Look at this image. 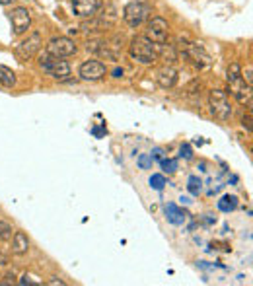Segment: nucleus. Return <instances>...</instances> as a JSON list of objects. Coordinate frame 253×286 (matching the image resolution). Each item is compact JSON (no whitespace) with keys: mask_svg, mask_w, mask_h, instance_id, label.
Here are the masks:
<instances>
[{"mask_svg":"<svg viewBox=\"0 0 253 286\" xmlns=\"http://www.w3.org/2000/svg\"><path fill=\"white\" fill-rule=\"evenodd\" d=\"M179 203H181V205H189V203H191V198H189V197H179Z\"/></svg>","mask_w":253,"mask_h":286,"instance_id":"obj_32","label":"nucleus"},{"mask_svg":"<svg viewBox=\"0 0 253 286\" xmlns=\"http://www.w3.org/2000/svg\"><path fill=\"white\" fill-rule=\"evenodd\" d=\"M164 214H165V218H167V222H170V224H174V226H181V224H185V220H187V216H189L185 210H181L179 207H176L174 203L165 205Z\"/></svg>","mask_w":253,"mask_h":286,"instance_id":"obj_14","label":"nucleus"},{"mask_svg":"<svg viewBox=\"0 0 253 286\" xmlns=\"http://www.w3.org/2000/svg\"><path fill=\"white\" fill-rule=\"evenodd\" d=\"M107 74V68L99 61H84L78 68V76L86 82H96Z\"/></svg>","mask_w":253,"mask_h":286,"instance_id":"obj_8","label":"nucleus"},{"mask_svg":"<svg viewBox=\"0 0 253 286\" xmlns=\"http://www.w3.org/2000/svg\"><path fill=\"white\" fill-rule=\"evenodd\" d=\"M16 72L8 68V66H0V84L2 86H6V88H12V86H16Z\"/></svg>","mask_w":253,"mask_h":286,"instance_id":"obj_16","label":"nucleus"},{"mask_svg":"<svg viewBox=\"0 0 253 286\" xmlns=\"http://www.w3.org/2000/svg\"><path fill=\"white\" fill-rule=\"evenodd\" d=\"M176 49L187 59L189 63H193V65L199 66V68L210 66V63H212V59H210V55L205 51V47L201 43H197V41H189L187 37H179Z\"/></svg>","mask_w":253,"mask_h":286,"instance_id":"obj_2","label":"nucleus"},{"mask_svg":"<svg viewBox=\"0 0 253 286\" xmlns=\"http://www.w3.org/2000/svg\"><path fill=\"white\" fill-rule=\"evenodd\" d=\"M10 22H12V27H14V33L16 35H22L30 30V25H32V14L27 8H23V6H18V8H14L10 12Z\"/></svg>","mask_w":253,"mask_h":286,"instance_id":"obj_10","label":"nucleus"},{"mask_svg":"<svg viewBox=\"0 0 253 286\" xmlns=\"http://www.w3.org/2000/svg\"><path fill=\"white\" fill-rule=\"evenodd\" d=\"M242 125H243V129H245V131H247V132H251V113H247V115H243Z\"/></svg>","mask_w":253,"mask_h":286,"instance_id":"obj_27","label":"nucleus"},{"mask_svg":"<svg viewBox=\"0 0 253 286\" xmlns=\"http://www.w3.org/2000/svg\"><path fill=\"white\" fill-rule=\"evenodd\" d=\"M148 18H150V6L148 4H144V2H131V4L125 6L123 20L127 22L129 27H138Z\"/></svg>","mask_w":253,"mask_h":286,"instance_id":"obj_5","label":"nucleus"},{"mask_svg":"<svg viewBox=\"0 0 253 286\" xmlns=\"http://www.w3.org/2000/svg\"><path fill=\"white\" fill-rule=\"evenodd\" d=\"M232 88V94H234V98L238 99L242 105H247V107H251V99H253V92H251V86H247L245 82H243L242 78L238 80V82H234L230 84Z\"/></svg>","mask_w":253,"mask_h":286,"instance_id":"obj_12","label":"nucleus"},{"mask_svg":"<svg viewBox=\"0 0 253 286\" xmlns=\"http://www.w3.org/2000/svg\"><path fill=\"white\" fill-rule=\"evenodd\" d=\"M167 33H170V25L165 22L164 18H152L148 25H146V37L154 43H165L167 39Z\"/></svg>","mask_w":253,"mask_h":286,"instance_id":"obj_9","label":"nucleus"},{"mask_svg":"<svg viewBox=\"0 0 253 286\" xmlns=\"http://www.w3.org/2000/svg\"><path fill=\"white\" fill-rule=\"evenodd\" d=\"M12 236V226L8 222L0 220V240H8Z\"/></svg>","mask_w":253,"mask_h":286,"instance_id":"obj_23","label":"nucleus"},{"mask_svg":"<svg viewBox=\"0 0 253 286\" xmlns=\"http://www.w3.org/2000/svg\"><path fill=\"white\" fill-rule=\"evenodd\" d=\"M177 167H179V162L176 158H167V160H162V169L165 174H176Z\"/></svg>","mask_w":253,"mask_h":286,"instance_id":"obj_20","label":"nucleus"},{"mask_svg":"<svg viewBox=\"0 0 253 286\" xmlns=\"http://www.w3.org/2000/svg\"><path fill=\"white\" fill-rule=\"evenodd\" d=\"M242 80L247 84V86H251L253 84V66L251 65L245 66V70L242 68Z\"/></svg>","mask_w":253,"mask_h":286,"instance_id":"obj_24","label":"nucleus"},{"mask_svg":"<svg viewBox=\"0 0 253 286\" xmlns=\"http://www.w3.org/2000/svg\"><path fill=\"white\" fill-rule=\"evenodd\" d=\"M30 249V240L23 232H16L12 238V253L16 255H25Z\"/></svg>","mask_w":253,"mask_h":286,"instance_id":"obj_15","label":"nucleus"},{"mask_svg":"<svg viewBox=\"0 0 253 286\" xmlns=\"http://www.w3.org/2000/svg\"><path fill=\"white\" fill-rule=\"evenodd\" d=\"M236 207H238V197L236 195H224L218 201V210H222V212H232V210H236Z\"/></svg>","mask_w":253,"mask_h":286,"instance_id":"obj_17","label":"nucleus"},{"mask_svg":"<svg viewBox=\"0 0 253 286\" xmlns=\"http://www.w3.org/2000/svg\"><path fill=\"white\" fill-rule=\"evenodd\" d=\"M47 53L57 59H66V56L76 55L78 47L76 43L70 39V37H53L49 43H47Z\"/></svg>","mask_w":253,"mask_h":286,"instance_id":"obj_6","label":"nucleus"},{"mask_svg":"<svg viewBox=\"0 0 253 286\" xmlns=\"http://www.w3.org/2000/svg\"><path fill=\"white\" fill-rule=\"evenodd\" d=\"M12 2H14V0H0L2 6H8V4H12Z\"/></svg>","mask_w":253,"mask_h":286,"instance_id":"obj_33","label":"nucleus"},{"mask_svg":"<svg viewBox=\"0 0 253 286\" xmlns=\"http://www.w3.org/2000/svg\"><path fill=\"white\" fill-rule=\"evenodd\" d=\"M123 76V70L121 68H115V70H113V78H121Z\"/></svg>","mask_w":253,"mask_h":286,"instance_id":"obj_31","label":"nucleus"},{"mask_svg":"<svg viewBox=\"0 0 253 286\" xmlns=\"http://www.w3.org/2000/svg\"><path fill=\"white\" fill-rule=\"evenodd\" d=\"M150 156H152V160H154V158H162V156H164V150H162V148H154Z\"/></svg>","mask_w":253,"mask_h":286,"instance_id":"obj_29","label":"nucleus"},{"mask_svg":"<svg viewBox=\"0 0 253 286\" xmlns=\"http://www.w3.org/2000/svg\"><path fill=\"white\" fill-rule=\"evenodd\" d=\"M152 162H154V160H152L150 154H140L138 160H136V164H138L140 169H150V167H152Z\"/></svg>","mask_w":253,"mask_h":286,"instance_id":"obj_22","label":"nucleus"},{"mask_svg":"<svg viewBox=\"0 0 253 286\" xmlns=\"http://www.w3.org/2000/svg\"><path fill=\"white\" fill-rule=\"evenodd\" d=\"M20 284H39V282H35V280H32V276H22L20 278Z\"/></svg>","mask_w":253,"mask_h":286,"instance_id":"obj_28","label":"nucleus"},{"mask_svg":"<svg viewBox=\"0 0 253 286\" xmlns=\"http://www.w3.org/2000/svg\"><path fill=\"white\" fill-rule=\"evenodd\" d=\"M160 45L150 41L146 35H136L131 39L129 45V55L132 61L140 63V65H152L160 59Z\"/></svg>","mask_w":253,"mask_h":286,"instance_id":"obj_1","label":"nucleus"},{"mask_svg":"<svg viewBox=\"0 0 253 286\" xmlns=\"http://www.w3.org/2000/svg\"><path fill=\"white\" fill-rule=\"evenodd\" d=\"M187 189H189V193H191V195H195V197H197L199 193L203 191V181H201L197 176H191L187 179Z\"/></svg>","mask_w":253,"mask_h":286,"instance_id":"obj_19","label":"nucleus"},{"mask_svg":"<svg viewBox=\"0 0 253 286\" xmlns=\"http://www.w3.org/2000/svg\"><path fill=\"white\" fill-rule=\"evenodd\" d=\"M41 45H43L41 33H39V32H33L32 35H27V39H23L22 43L16 47V55H18V59H22V61L33 59V56L39 53Z\"/></svg>","mask_w":253,"mask_h":286,"instance_id":"obj_7","label":"nucleus"},{"mask_svg":"<svg viewBox=\"0 0 253 286\" xmlns=\"http://www.w3.org/2000/svg\"><path fill=\"white\" fill-rule=\"evenodd\" d=\"M187 92L189 94H199V92H201V82H199V80H193L187 86Z\"/></svg>","mask_w":253,"mask_h":286,"instance_id":"obj_26","label":"nucleus"},{"mask_svg":"<svg viewBox=\"0 0 253 286\" xmlns=\"http://www.w3.org/2000/svg\"><path fill=\"white\" fill-rule=\"evenodd\" d=\"M179 156L181 158H185V160H191L193 158V148H191V144H181V148H179Z\"/></svg>","mask_w":253,"mask_h":286,"instance_id":"obj_25","label":"nucleus"},{"mask_svg":"<svg viewBox=\"0 0 253 286\" xmlns=\"http://www.w3.org/2000/svg\"><path fill=\"white\" fill-rule=\"evenodd\" d=\"M101 8V0H72V10L78 18H96Z\"/></svg>","mask_w":253,"mask_h":286,"instance_id":"obj_11","label":"nucleus"},{"mask_svg":"<svg viewBox=\"0 0 253 286\" xmlns=\"http://www.w3.org/2000/svg\"><path fill=\"white\" fill-rule=\"evenodd\" d=\"M242 78V65L240 63H232L228 66V70H226V80H228V84H234V82H238Z\"/></svg>","mask_w":253,"mask_h":286,"instance_id":"obj_18","label":"nucleus"},{"mask_svg":"<svg viewBox=\"0 0 253 286\" xmlns=\"http://www.w3.org/2000/svg\"><path fill=\"white\" fill-rule=\"evenodd\" d=\"M47 284H53V286H65V282H63V280H57V278H53V280H49V282H47Z\"/></svg>","mask_w":253,"mask_h":286,"instance_id":"obj_30","label":"nucleus"},{"mask_svg":"<svg viewBox=\"0 0 253 286\" xmlns=\"http://www.w3.org/2000/svg\"><path fill=\"white\" fill-rule=\"evenodd\" d=\"M150 187L156 189V191H162L165 187V177L160 176V174H154V176L150 177Z\"/></svg>","mask_w":253,"mask_h":286,"instance_id":"obj_21","label":"nucleus"},{"mask_svg":"<svg viewBox=\"0 0 253 286\" xmlns=\"http://www.w3.org/2000/svg\"><path fill=\"white\" fill-rule=\"evenodd\" d=\"M209 107L210 113L218 119V121H228L232 117V105L228 94L222 90H212L209 94Z\"/></svg>","mask_w":253,"mask_h":286,"instance_id":"obj_3","label":"nucleus"},{"mask_svg":"<svg viewBox=\"0 0 253 286\" xmlns=\"http://www.w3.org/2000/svg\"><path fill=\"white\" fill-rule=\"evenodd\" d=\"M156 82H158L164 90L174 88L177 82V70L172 65L162 66V68L156 72Z\"/></svg>","mask_w":253,"mask_h":286,"instance_id":"obj_13","label":"nucleus"},{"mask_svg":"<svg viewBox=\"0 0 253 286\" xmlns=\"http://www.w3.org/2000/svg\"><path fill=\"white\" fill-rule=\"evenodd\" d=\"M39 66L43 68L47 74H51L57 80H68V76H70V65L66 61H63V59L51 56L47 51L39 56Z\"/></svg>","mask_w":253,"mask_h":286,"instance_id":"obj_4","label":"nucleus"}]
</instances>
